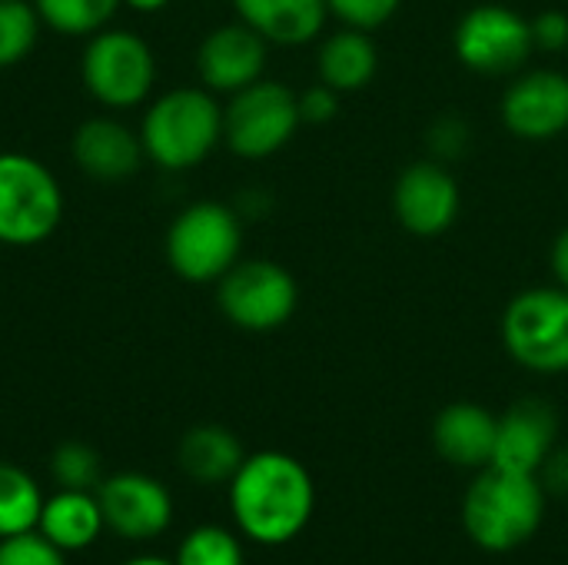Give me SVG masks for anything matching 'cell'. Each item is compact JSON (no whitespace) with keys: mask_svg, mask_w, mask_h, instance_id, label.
Returning a JSON list of instances; mask_svg holds the SVG:
<instances>
[{"mask_svg":"<svg viewBox=\"0 0 568 565\" xmlns=\"http://www.w3.org/2000/svg\"><path fill=\"white\" fill-rule=\"evenodd\" d=\"M216 306L243 333H276L296 316L300 283L276 260L240 256L216 280Z\"/></svg>","mask_w":568,"mask_h":565,"instance_id":"7","label":"cell"},{"mask_svg":"<svg viewBox=\"0 0 568 565\" xmlns=\"http://www.w3.org/2000/svg\"><path fill=\"white\" fill-rule=\"evenodd\" d=\"M499 120L523 143H552L568 133V73L556 67H526L509 77Z\"/></svg>","mask_w":568,"mask_h":565,"instance_id":"11","label":"cell"},{"mask_svg":"<svg viewBox=\"0 0 568 565\" xmlns=\"http://www.w3.org/2000/svg\"><path fill=\"white\" fill-rule=\"evenodd\" d=\"M379 73V47L373 33L356 27H339L320 37L316 50V80L349 97L366 90Z\"/></svg>","mask_w":568,"mask_h":565,"instance_id":"19","label":"cell"},{"mask_svg":"<svg viewBox=\"0 0 568 565\" xmlns=\"http://www.w3.org/2000/svg\"><path fill=\"white\" fill-rule=\"evenodd\" d=\"M166 263L186 283H216L243 253V216L220 200L183 206L166 230Z\"/></svg>","mask_w":568,"mask_h":565,"instance_id":"5","label":"cell"},{"mask_svg":"<svg viewBox=\"0 0 568 565\" xmlns=\"http://www.w3.org/2000/svg\"><path fill=\"white\" fill-rule=\"evenodd\" d=\"M140 140L156 167L170 173L193 170L223 143V103L206 87L166 90L146 107Z\"/></svg>","mask_w":568,"mask_h":565,"instance_id":"3","label":"cell"},{"mask_svg":"<svg viewBox=\"0 0 568 565\" xmlns=\"http://www.w3.org/2000/svg\"><path fill=\"white\" fill-rule=\"evenodd\" d=\"M300 97L280 80H256L223 103V143L240 160H270L296 137Z\"/></svg>","mask_w":568,"mask_h":565,"instance_id":"6","label":"cell"},{"mask_svg":"<svg viewBox=\"0 0 568 565\" xmlns=\"http://www.w3.org/2000/svg\"><path fill=\"white\" fill-rule=\"evenodd\" d=\"M236 17L250 23L270 47H303L323 37L326 0H233Z\"/></svg>","mask_w":568,"mask_h":565,"instance_id":"18","label":"cell"},{"mask_svg":"<svg viewBox=\"0 0 568 565\" xmlns=\"http://www.w3.org/2000/svg\"><path fill=\"white\" fill-rule=\"evenodd\" d=\"M499 340L506 356L536 373H568V290L559 283L519 290L499 320Z\"/></svg>","mask_w":568,"mask_h":565,"instance_id":"4","label":"cell"},{"mask_svg":"<svg viewBox=\"0 0 568 565\" xmlns=\"http://www.w3.org/2000/svg\"><path fill=\"white\" fill-rule=\"evenodd\" d=\"M316 486L310 470L280 450L243 460L230 480V513L236 529L260 546L293 543L313 519Z\"/></svg>","mask_w":568,"mask_h":565,"instance_id":"1","label":"cell"},{"mask_svg":"<svg viewBox=\"0 0 568 565\" xmlns=\"http://www.w3.org/2000/svg\"><path fill=\"white\" fill-rule=\"evenodd\" d=\"M123 0H33L43 27L60 37H93L103 30Z\"/></svg>","mask_w":568,"mask_h":565,"instance_id":"23","label":"cell"},{"mask_svg":"<svg viewBox=\"0 0 568 565\" xmlns=\"http://www.w3.org/2000/svg\"><path fill=\"white\" fill-rule=\"evenodd\" d=\"M546 516V490L539 476L499 466L479 470L463 496L466 536L486 553H513L526 546Z\"/></svg>","mask_w":568,"mask_h":565,"instance_id":"2","label":"cell"},{"mask_svg":"<svg viewBox=\"0 0 568 565\" xmlns=\"http://www.w3.org/2000/svg\"><path fill=\"white\" fill-rule=\"evenodd\" d=\"M103 529H106V519H103L97 493L60 490L50 500H43V513H40L37 533L43 539H50L57 549H63L67 556L90 549L100 539Z\"/></svg>","mask_w":568,"mask_h":565,"instance_id":"20","label":"cell"},{"mask_svg":"<svg viewBox=\"0 0 568 565\" xmlns=\"http://www.w3.org/2000/svg\"><path fill=\"white\" fill-rule=\"evenodd\" d=\"M80 77L97 103L110 110H130L153 93L156 57L143 37L103 27L93 37H87Z\"/></svg>","mask_w":568,"mask_h":565,"instance_id":"10","label":"cell"},{"mask_svg":"<svg viewBox=\"0 0 568 565\" xmlns=\"http://www.w3.org/2000/svg\"><path fill=\"white\" fill-rule=\"evenodd\" d=\"M556 440H559V413L552 410V403L539 396L516 400L499 416L493 466L539 476L542 463L556 450Z\"/></svg>","mask_w":568,"mask_h":565,"instance_id":"15","label":"cell"},{"mask_svg":"<svg viewBox=\"0 0 568 565\" xmlns=\"http://www.w3.org/2000/svg\"><path fill=\"white\" fill-rule=\"evenodd\" d=\"M106 529L130 543L156 539L173 523L170 490L146 473H113L97 486Z\"/></svg>","mask_w":568,"mask_h":565,"instance_id":"13","label":"cell"},{"mask_svg":"<svg viewBox=\"0 0 568 565\" xmlns=\"http://www.w3.org/2000/svg\"><path fill=\"white\" fill-rule=\"evenodd\" d=\"M496 430H499V416L489 413L486 406L469 400L449 403L446 410H439L433 423V446L449 466L486 470L493 466Z\"/></svg>","mask_w":568,"mask_h":565,"instance_id":"17","label":"cell"},{"mask_svg":"<svg viewBox=\"0 0 568 565\" xmlns=\"http://www.w3.org/2000/svg\"><path fill=\"white\" fill-rule=\"evenodd\" d=\"M326 7H329V17H336L343 27L373 33L399 13L403 0H326Z\"/></svg>","mask_w":568,"mask_h":565,"instance_id":"28","label":"cell"},{"mask_svg":"<svg viewBox=\"0 0 568 565\" xmlns=\"http://www.w3.org/2000/svg\"><path fill=\"white\" fill-rule=\"evenodd\" d=\"M63 220V190L30 153H0V243L37 246Z\"/></svg>","mask_w":568,"mask_h":565,"instance_id":"8","label":"cell"},{"mask_svg":"<svg viewBox=\"0 0 568 565\" xmlns=\"http://www.w3.org/2000/svg\"><path fill=\"white\" fill-rule=\"evenodd\" d=\"M130 10H136V13H156V10H163L170 0H123Z\"/></svg>","mask_w":568,"mask_h":565,"instance_id":"34","label":"cell"},{"mask_svg":"<svg viewBox=\"0 0 568 565\" xmlns=\"http://www.w3.org/2000/svg\"><path fill=\"white\" fill-rule=\"evenodd\" d=\"M296 97H300V117H303V123H310V127H323V123L336 120L339 103H343V93H336L333 87H326V83H320V80L310 83L306 90H300Z\"/></svg>","mask_w":568,"mask_h":565,"instance_id":"30","label":"cell"},{"mask_svg":"<svg viewBox=\"0 0 568 565\" xmlns=\"http://www.w3.org/2000/svg\"><path fill=\"white\" fill-rule=\"evenodd\" d=\"M0 565H70L67 553L57 549L40 533H23L13 539H0Z\"/></svg>","mask_w":568,"mask_h":565,"instance_id":"29","label":"cell"},{"mask_svg":"<svg viewBox=\"0 0 568 565\" xmlns=\"http://www.w3.org/2000/svg\"><path fill=\"white\" fill-rule=\"evenodd\" d=\"M270 43L240 17L213 27L196 47V77L210 93L233 97L236 90L266 77Z\"/></svg>","mask_w":568,"mask_h":565,"instance_id":"14","label":"cell"},{"mask_svg":"<svg viewBox=\"0 0 568 565\" xmlns=\"http://www.w3.org/2000/svg\"><path fill=\"white\" fill-rule=\"evenodd\" d=\"M50 473L57 480L60 490H87L97 493V486L103 483V460L90 443L80 440H67L53 450L50 456Z\"/></svg>","mask_w":568,"mask_h":565,"instance_id":"26","label":"cell"},{"mask_svg":"<svg viewBox=\"0 0 568 565\" xmlns=\"http://www.w3.org/2000/svg\"><path fill=\"white\" fill-rule=\"evenodd\" d=\"M549 266H552V280L568 290V226H562V230H559V236L552 240Z\"/></svg>","mask_w":568,"mask_h":565,"instance_id":"33","label":"cell"},{"mask_svg":"<svg viewBox=\"0 0 568 565\" xmlns=\"http://www.w3.org/2000/svg\"><path fill=\"white\" fill-rule=\"evenodd\" d=\"M539 483L552 496H568V446H556L539 470Z\"/></svg>","mask_w":568,"mask_h":565,"instance_id":"32","label":"cell"},{"mask_svg":"<svg viewBox=\"0 0 568 565\" xmlns=\"http://www.w3.org/2000/svg\"><path fill=\"white\" fill-rule=\"evenodd\" d=\"M43 493L37 480L17 463H0V539L37 533Z\"/></svg>","mask_w":568,"mask_h":565,"instance_id":"22","label":"cell"},{"mask_svg":"<svg viewBox=\"0 0 568 565\" xmlns=\"http://www.w3.org/2000/svg\"><path fill=\"white\" fill-rule=\"evenodd\" d=\"M176 565H243V543L223 526H196L183 536Z\"/></svg>","mask_w":568,"mask_h":565,"instance_id":"25","label":"cell"},{"mask_svg":"<svg viewBox=\"0 0 568 565\" xmlns=\"http://www.w3.org/2000/svg\"><path fill=\"white\" fill-rule=\"evenodd\" d=\"M469 147H473V127L459 113H439L426 130V157L446 167L459 163L469 153Z\"/></svg>","mask_w":568,"mask_h":565,"instance_id":"27","label":"cell"},{"mask_svg":"<svg viewBox=\"0 0 568 565\" xmlns=\"http://www.w3.org/2000/svg\"><path fill=\"white\" fill-rule=\"evenodd\" d=\"M120 565H176L173 559H163V556H133V559H126V563Z\"/></svg>","mask_w":568,"mask_h":565,"instance_id":"35","label":"cell"},{"mask_svg":"<svg viewBox=\"0 0 568 565\" xmlns=\"http://www.w3.org/2000/svg\"><path fill=\"white\" fill-rule=\"evenodd\" d=\"M532 23V40H536V50L542 53H562L568 50V13L559 7H549L536 17H529Z\"/></svg>","mask_w":568,"mask_h":565,"instance_id":"31","label":"cell"},{"mask_svg":"<svg viewBox=\"0 0 568 565\" xmlns=\"http://www.w3.org/2000/svg\"><path fill=\"white\" fill-rule=\"evenodd\" d=\"M463 210V190L453 167L426 157L399 170L393 183V216L396 223L419 240L443 236L456 226Z\"/></svg>","mask_w":568,"mask_h":565,"instance_id":"12","label":"cell"},{"mask_svg":"<svg viewBox=\"0 0 568 565\" xmlns=\"http://www.w3.org/2000/svg\"><path fill=\"white\" fill-rule=\"evenodd\" d=\"M246 453L236 433H230L226 426L216 423H203L183 433L180 446H176V463L180 470L200 483V486H220L236 476V470L243 466Z\"/></svg>","mask_w":568,"mask_h":565,"instance_id":"21","label":"cell"},{"mask_svg":"<svg viewBox=\"0 0 568 565\" xmlns=\"http://www.w3.org/2000/svg\"><path fill=\"white\" fill-rule=\"evenodd\" d=\"M70 153L77 167L100 183H120L133 176L146 160L140 130H130L123 120H113V117L83 120L73 130Z\"/></svg>","mask_w":568,"mask_h":565,"instance_id":"16","label":"cell"},{"mask_svg":"<svg viewBox=\"0 0 568 565\" xmlns=\"http://www.w3.org/2000/svg\"><path fill=\"white\" fill-rule=\"evenodd\" d=\"M453 53L479 77H516L536 53L532 23L506 3H476L453 27Z\"/></svg>","mask_w":568,"mask_h":565,"instance_id":"9","label":"cell"},{"mask_svg":"<svg viewBox=\"0 0 568 565\" xmlns=\"http://www.w3.org/2000/svg\"><path fill=\"white\" fill-rule=\"evenodd\" d=\"M40 27L43 20L33 0H0V70L17 67L30 57Z\"/></svg>","mask_w":568,"mask_h":565,"instance_id":"24","label":"cell"}]
</instances>
